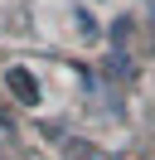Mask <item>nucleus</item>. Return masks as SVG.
<instances>
[{
	"mask_svg": "<svg viewBox=\"0 0 155 160\" xmlns=\"http://www.w3.org/2000/svg\"><path fill=\"white\" fill-rule=\"evenodd\" d=\"M5 88H10V97H15L19 107H39V102H44V88H39V78L29 68H10L5 73Z\"/></svg>",
	"mask_w": 155,
	"mask_h": 160,
	"instance_id": "f257e3e1",
	"label": "nucleus"
},
{
	"mask_svg": "<svg viewBox=\"0 0 155 160\" xmlns=\"http://www.w3.org/2000/svg\"><path fill=\"white\" fill-rule=\"evenodd\" d=\"M78 29H82L87 39H97V20H92V15H87V10H78Z\"/></svg>",
	"mask_w": 155,
	"mask_h": 160,
	"instance_id": "f03ea898",
	"label": "nucleus"
},
{
	"mask_svg": "<svg viewBox=\"0 0 155 160\" xmlns=\"http://www.w3.org/2000/svg\"><path fill=\"white\" fill-rule=\"evenodd\" d=\"M145 5H150V15H155V0H145Z\"/></svg>",
	"mask_w": 155,
	"mask_h": 160,
	"instance_id": "7ed1b4c3",
	"label": "nucleus"
}]
</instances>
